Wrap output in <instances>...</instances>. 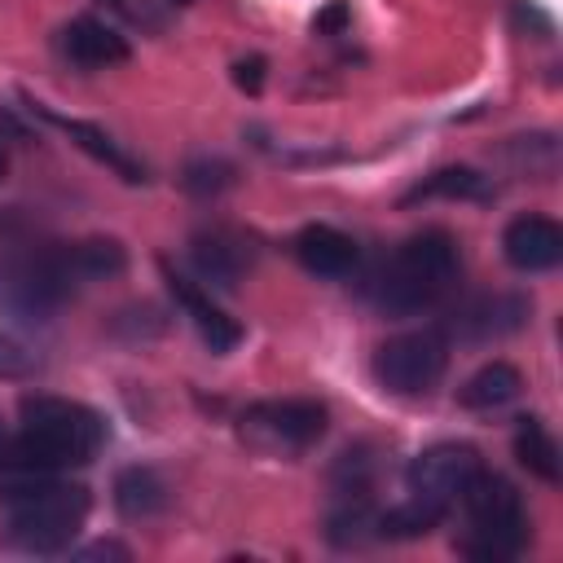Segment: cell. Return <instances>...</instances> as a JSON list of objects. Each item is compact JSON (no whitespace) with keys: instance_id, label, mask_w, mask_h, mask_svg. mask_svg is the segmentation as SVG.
I'll list each match as a JSON object with an SVG mask.
<instances>
[{"instance_id":"6da1fadb","label":"cell","mask_w":563,"mask_h":563,"mask_svg":"<svg viewBox=\"0 0 563 563\" xmlns=\"http://www.w3.org/2000/svg\"><path fill=\"white\" fill-rule=\"evenodd\" d=\"M18 418H22V435L9 440L0 457V471H13V475L84 466L106 444L101 413L66 396H22Z\"/></svg>"},{"instance_id":"7a4b0ae2","label":"cell","mask_w":563,"mask_h":563,"mask_svg":"<svg viewBox=\"0 0 563 563\" xmlns=\"http://www.w3.org/2000/svg\"><path fill=\"white\" fill-rule=\"evenodd\" d=\"M4 501V541L26 554H62L70 550L92 497L84 484L44 475H18L0 488Z\"/></svg>"},{"instance_id":"3957f363","label":"cell","mask_w":563,"mask_h":563,"mask_svg":"<svg viewBox=\"0 0 563 563\" xmlns=\"http://www.w3.org/2000/svg\"><path fill=\"white\" fill-rule=\"evenodd\" d=\"M457 273H462L457 242L444 229H422L383 260L369 299L387 317H413L435 308L457 286Z\"/></svg>"},{"instance_id":"277c9868","label":"cell","mask_w":563,"mask_h":563,"mask_svg":"<svg viewBox=\"0 0 563 563\" xmlns=\"http://www.w3.org/2000/svg\"><path fill=\"white\" fill-rule=\"evenodd\" d=\"M457 501L466 506V532L457 541V550L466 559L506 563V559H515L528 545V537H532L528 506H523L519 488L506 475L479 466L475 479L466 484V493Z\"/></svg>"},{"instance_id":"5b68a950","label":"cell","mask_w":563,"mask_h":563,"mask_svg":"<svg viewBox=\"0 0 563 563\" xmlns=\"http://www.w3.org/2000/svg\"><path fill=\"white\" fill-rule=\"evenodd\" d=\"M79 286L70 282L62 251H18L0 260V312L26 321V325H44L53 321V312L75 295Z\"/></svg>"},{"instance_id":"8992f818","label":"cell","mask_w":563,"mask_h":563,"mask_svg":"<svg viewBox=\"0 0 563 563\" xmlns=\"http://www.w3.org/2000/svg\"><path fill=\"white\" fill-rule=\"evenodd\" d=\"M449 369V339L440 330H409L374 352V378L391 396H427Z\"/></svg>"},{"instance_id":"52a82bcc","label":"cell","mask_w":563,"mask_h":563,"mask_svg":"<svg viewBox=\"0 0 563 563\" xmlns=\"http://www.w3.org/2000/svg\"><path fill=\"white\" fill-rule=\"evenodd\" d=\"M479 466H484V462H479V453H475L471 444L440 440V444L422 449V453L409 462V471H405V488H409L413 501H422V506L449 515V510L457 506V497L466 493V484L475 479Z\"/></svg>"},{"instance_id":"ba28073f","label":"cell","mask_w":563,"mask_h":563,"mask_svg":"<svg viewBox=\"0 0 563 563\" xmlns=\"http://www.w3.org/2000/svg\"><path fill=\"white\" fill-rule=\"evenodd\" d=\"M330 427L325 405L317 400H260L242 413V431L268 449H286L299 453L308 444H317Z\"/></svg>"},{"instance_id":"9c48e42d","label":"cell","mask_w":563,"mask_h":563,"mask_svg":"<svg viewBox=\"0 0 563 563\" xmlns=\"http://www.w3.org/2000/svg\"><path fill=\"white\" fill-rule=\"evenodd\" d=\"M189 260H194L202 282L233 290L255 264V242L233 224H211V229H198L189 238Z\"/></svg>"},{"instance_id":"30bf717a","label":"cell","mask_w":563,"mask_h":563,"mask_svg":"<svg viewBox=\"0 0 563 563\" xmlns=\"http://www.w3.org/2000/svg\"><path fill=\"white\" fill-rule=\"evenodd\" d=\"M501 255L519 273H550L563 260V229L550 216H515L501 229Z\"/></svg>"},{"instance_id":"8fae6325","label":"cell","mask_w":563,"mask_h":563,"mask_svg":"<svg viewBox=\"0 0 563 563\" xmlns=\"http://www.w3.org/2000/svg\"><path fill=\"white\" fill-rule=\"evenodd\" d=\"M163 273H167V290H172L176 308L194 321V330L202 334V343H207L216 356L233 352V347L242 343V325H238L220 303H211V295H207L198 282H189V277L176 273V268H163Z\"/></svg>"},{"instance_id":"7c38bea8","label":"cell","mask_w":563,"mask_h":563,"mask_svg":"<svg viewBox=\"0 0 563 563\" xmlns=\"http://www.w3.org/2000/svg\"><path fill=\"white\" fill-rule=\"evenodd\" d=\"M57 48L66 62L84 66V70H106V66H123L132 57V44L101 18L84 13V18H70L57 35Z\"/></svg>"},{"instance_id":"4fadbf2b","label":"cell","mask_w":563,"mask_h":563,"mask_svg":"<svg viewBox=\"0 0 563 563\" xmlns=\"http://www.w3.org/2000/svg\"><path fill=\"white\" fill-rule=\"evenodd\" d=\"M26 106H31V114H40L44 123H53V128H62L88 158H97L101 167H110L119 180H128V185H141L145 180V167L106 132V128H97V123H84V119H70V114H57V110H48L44 101H31L26 97Z\"/></svg>"},{"instance_id":"5bb4252c","label":"cell","mask_w":563,"mask_h":563,"mask_svg":"<svg viewBox=\"0 0 563 563\" xmlns=\"http://www.w3.org/2000/svg\"><path fill=\"white\" fill-rule=\"evenodd\" d=\"M290 246H295V260L312 277H330V282L334 277H347L356 268V260H361L356 242L343 229H334V224H303Z\"/></svg>"},{"instance_id":"9a60e30c","label":"cell","mask_w":563,"mask_h":563,"mask_svg":"<svg viewBox=\"0 0 563 563\" xmlns=\"http://www.w3.org/2000/svg\"><path fill=\"white\" fill-rule=\"evenodd\" d=\"M528 321L523 295H479L457 312V330L466 339H501Z\"/></svg>"},{"instance_id":"2e32d148","label":"cell","mask_w":563,"mask_h":563,"mask_svg":"<svg viewBox=\"0 0 563 563\" xmlns=\"http://www.w3.org/2000/svg\"><path fill=\"white\" fill-rule=\"evenodd\" d=\"M57 251H62V264H66L75 286L110 282V277H119L128 268V251L114 238H84V242H66Z\"/></svg>"},{"instance_id":"e0dca14e","label":"cell","mask_w":563,"mask_h":563,"mask_svg":"<svg viewBox=\"0 0 563 563\" xmlns=\"http://www.w3.org/2000/svg\"><path fill=\"white\" fill-rule=\"evenodd\" d=\"M427 198H457V202H488L493 198V180L479 176L475 167H440L427 180H418L413 189L400 194V207L427 202Z\"/></svg>"},{"instance_id":"ac0fdd59","label":"cell","mask_w":563,"mask_h":563,"mask_svg":"<svg viewBox=\"0 0 563 563\" xmlns=\"http://www.w3.org/2000/svg\"><path fill=\"white\" fill-rule=\"evenodd\" d=\"M167 506V479L154 466H123L114 475V510L123 519H150Z\"/></svg>"},{"instance_id":"d6986e66","label":"cell","mask_w":563,"mask_h":563,"mask_svg":"<svg viewBox=\"0 0 563 563\" xmlns=\"http://www.w3.org/2000/svg\"><path fill=\"white\" fill-rule=\"evenodd\" d=\"M523 391V378L510 361H488L479 365L462 387H457V405L462 409H501Z\"/></svg>"},{"instance_id":"ffe728a7","label":"cell","mask_w":563,"mask_h":563,"mask_svg":"<svg viewBox=\"0 0 563 563\" xmlns=\"http://www.w3.org/2000/svg\"><path fill=\"white\" fill-rule=\"evenodd\" d=\"M515 457H519V466H528V471H532L537 479H545V484H559V475H563L559 444H554L550 427H545L537 413L515 418Z\"/></svg>"},{"instance_id":"44dd1931","label":"cell","mask_w":563,"mask_h":563,"mask_svg":"<svg viewBox=\"0 0 563 563\" xmlns=\"http://www.w3.org/2000/svg\"><path fill=\"white\" fill-rule=\"evenodd\" d=\"M233 180H238V167L220 154H198L180 167V189L194 198H220L224 189H233Z\"/></svg>"},{"instance_id":"7402d4cb","label":"cell","mask_w":563,"mask_h":563,"mask_svg":"<svg viewBox=\"0 0 563 563\" xmlns=\"http://www.w3.org/2000/svg\"><path fill=\"white\" fill-rule=\"evenodd\" d=\"M440 519H444L440 510H431V506L405 497L400 506H391V510H383V515L374 519V532L387 537V541H409V537H427Z\"/></svg>"},{"instance_id":"603a6c76","label":"cell","mask_w":563,"mask_h":563,"mask_svg":"<svg viewBox=\"0 0 563 563\" xmlns=\"http://www.w3.org/2000/svg\"><path fill=\"white\" fill-rule=\"evenodd\" d=\"M40 369V356L22 343V339H13V334H4L0 330V378H31Z\"/></svg>"},{"instance_id":"cb8c5ba5","label":"cell","mask_w":563,"mask_h":563,"mask_svg":"<svg viewBox=\"0 0 563 563\" xmlns=\"http://www.w3.org/2000/svg\"><path fill=\"white\" fill-rule=\"evenodd\" d=\"M101 4H110L119 18H128V22L141 26V31H163V13H158L150 0H101Z\"/></svg>"},{"instance_id":"d4e9b609","label":"cell","mask_w":563,"mask_h":563,"mask_svg":"<svg viewBox=\"0 0 563 563\" xmlns=\"http://www.w3.org/2000/svg\"><path fill=\"white\" fill-rule=\"evenodd\" d=\"M352 26V4L347 0H330L317 18H312V35H343Z\"/></svg>"},{"instance_id":"484cf974","label":"cell","mask_w":563,"mask_h":563,"mask_svg":"<svg viewBox=\"0 0 563 563\" xmlns=\"http://www.w3.org/2000/svg\"><path fill=\"white\" fill-rule=\"evenodd\" d=\"M264 70H268V62H264L260 53L238 57V62H233V84H238L242 92H251V97H255V92L264 88Z\"/></svg>"},{"instance_id":"4316f807","label":"cell","mask_w":563,"mask_h":563,"mask_svg":"<svg viewBox=\"0 0 563 563\" xmlns=\"http://www.w3.org/2000/svg\"><path fill=\"white\" fill-rule=\"evenodd\" d=\"M4 172H9V145H4V136H0V180H4Z\"/></svg>"},{"instance_id":"83f0119b","label":"cell","mask_w":563,"mask_h":563,"mask_svg":"<svg viewBox=\"0 0 563 563\" xmlns=\"http://www.w3.org/2000/svg\"><path fill=\"white\" fill-rule=\"evenodd\" d=\"M4 449H9V431H4V422H0V457H4Z\"/></svg>"},{"instance_id":"f1b7e54d","label":"cell","mask_w":563,"mask_h":563,"mask_svg":"<svg viewBox=\"0 0 563 563\" xmlns=\"http://www.w3.org/2000/svg\"><path fill=\"white\" fill-rule=\"evenodd\" d=\"M172 4H194V0H172Z\"/></svg>"}]
</instances>
